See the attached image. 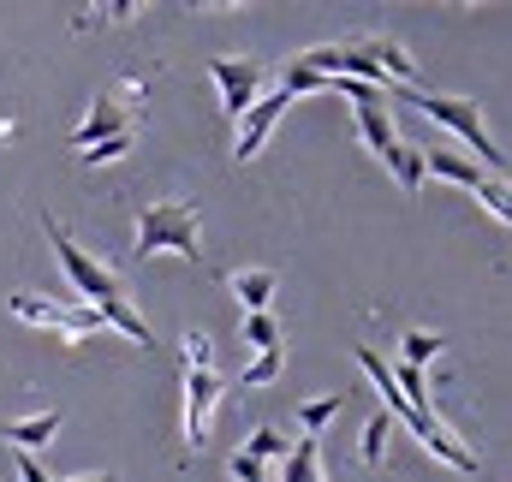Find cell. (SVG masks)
I'll list each match as a JSON object with an SVG mask.
<instances>
[{"label": "cell", "instance_id": "cell-16", "mask_svg": "<svg viewBox=\"0 0 512 482\" xmlns=\"http://www.w3.org/2000/svg\"><path fill=\"white\" fill-rule=\"evenodd\" d=\"M239 453H245V459H256V465H274V459H286L292 447H286V435H280V429H268V423H262L251 441L239 447Z\"/></svg>", "mask_w": 512, "mask_h": 482}, {"label": "cell", "instance_id": "cell-14", "mask_svg": "<svg viewBox=\"0 0 512 482\" xmlns=\"http://www.w3.org/2000/svg\"><path fill=\"white\" fill-rule=\"evenodd\" d=\"M239 340L251 346V352H274V346H286L280 340V322L262 310V316H239Z\"/></svg>", "mask_w": 512, "mask_h": 482}, {"label": "cell", "instance_id": "cell-4", "mask_svg": "<svg viewBox=\"0 0 512 482\" xmlns=\"http://www.w3.org/2000/svg\"><path fill=\"white\" fill-rule=\"evenodd\" d=\"M12 316L18 322H30V328H48V334H60V346H84V340H102L108 334V322L90 310V304H60V298H36V292H18L12 298Z\"/></svg>", "mask_w": 512, "mask_h": 482}, {"label": "cell", "instance_id": "cell-19", "mask_svg": "<svg viewBox=\"0 0 512 482\" xmlns=\"http://www.w3.org/2000/svg\"><path fill=\"white\" fill-rule=\"evenodd\" d=\"M340 399H346V393H322V399H310V405L298 411V423H304V429L316 435L322 423H334V417H340Z\"/></svg>", "mask_w": 512, "mask_h": 482}, {"label": "cell", "instance_id": "cell-12", "mask_svg": "<svg viewBox=\"0 0 512 482\" xmlns=\"http://www.w3.org/2000/svg\"><path fill=\"white\" fill-rule=\"evenodd\" d=\"M280 482H322V441H316V435L292 441V453H286V477Z\"/></svg>", "mask_w": 512, "mask_h": 482}, {"label": "cell", "instance_id": "cell-17", "mask_svg": "<svg viewBox=\"0 0 512 482\" xmlns=\"http://www.w3.org/2000/svg\"><path fill=\"white\" fill-rule=\"evenodd\" d=\"M399 352H405V369H423L435 352H447V340H441V334H423V328H411V334L399 340Z\"/></svg>", "mask_w": 512, "mask_h": 482}, {"label": "cell", "instance_id": "cell-18", "mask_svg": "<svg viewBox=\"0 0 512 482\" xmlns=\"http://www.w3.org/2000/svg\"><path fill=\"white\" fill-rule=\"evenodd\" d=\"M280 363H286V346L256 352V358L245 363V375H239V387H268V381H280Z\"/></svg>", "mask_w": 512, "mask_h": 482}, {"label": "cell", "instance_id": "cell-2", "mask_svg": "<svg viewBox=\"0 0 512 482\" xmlns=\"http://www.w3.org/2000/svg\"><path fill=\"white\" fill-rule=\"evenodd\" d=\"M48 227V244H54V256H60V268H66V280H72V292L90 304V310H114V304H131L126 298V280L102 262V256H90L84 244L72 239L60 221H42Z\"/></svg>", "mask_w": 512, "mask_h": 482}, {"label": "cell", "instance_id": "cell-3", "mask_svg": "<svg viewBox=\"0 0 512 482\" xmlns=\"http://www.w3.org/2000/svg\"><path fill=\"white\" fill-rule=\"evenodd\" d=\"M137 256H161V250H179V256H203V215L197 203L185 197H161L137 215Z\"/></svg>", "mask_w": 512, "mask_h": 482}, {"label": "cell", "instance_id": "cell-22", "mask_svg": "<svg viewBox=\"0 0 512 482\" xmlns=\"http://www.w3.org/2000/svg\"><path fill=\"white\" fill-rule=\"evenodd\" d=\"M72 482H120V477H72Z\"/></svg>", "mask_w": 512, "mask_h": 482}, {"label": "cell", "instance_id": "cell-9", "mask_svg": "<svg viewBox=\"0 0 512 482\" xmlns=\"http://www.w3.org/2000/svg\"><path fill=\"white\" fill-rule=\"evenodd\" d=\"M126 131H131V108H120L114 96H102V102L90 108V120L78 125L72 143H78V155H84V149H96V143H108V137H126Z\"/></svg>", "mask_w": 512, "mask_h": 482}, {"label": "cell", "instance_id": "cell-13", "mask_svg": "<svg viewBox=\"0 0 512 482\" xmlns=\"http://www.w3.org/2000/svg\"><path fill=\"white\" fill-rule=\"evenodd\" d=\"M387 167H393V179H399V191H423V149H411V143H393V155H387Z\"/></svg>", "mask_w": 512, "mask_h": 482}, {"label": "cell", "instance_id": "cell-7", "mask_svg": "<svg viewBox=\"0 0 512 482\" xmlns=\"http://www.w3.org/2000/svg\"><path fill=\"white\" fill-rule=\"evenodd\" d=\"M209 72H215V90H221V114L245 120V114L256 108V96H262V66H256V60L221 54V60H209Z\"/></svg>", "mask_w": 512, "mask_h": 482}, {"label": "cell", "instance_id": "cell-1", "mask_svg": "<svg viewBox=\"0 0 512 482\" xmlns=\"http://www.w3.org/2000/svg\"><path fill=\"white\" fill-rule=\"evenodd\" d=\"M387 96H405L411 108H423L435 125H447L459 143H471V149H477V167H483L489 179H501L507 155H501V143L489 137V125H483V114H477L471 102H459V96H435V90H423V84H405V90H387Z\"/></svg>", "mask_w": 512, "mask_h": 482}, {"label": "cell", "instance_id": "cell-10", "mask_svg": "<svg viewBox=\"0 0 512 482\" xmlns=\"http://www.w3.org/2000/svg\"><path fill=\"white\" fill-rule=\"evenodd\" d=\"M227 292L245 304V316H262L274 304V292H280V274L274 268H233L227 274Z\"/></svg>", "mask_w": 512, "mask_h": 482}, {"label": "cell", "instance_id": "cell-6", "mask_svg": "<svg viewBox=\"0 0 512 482\" xmlns=\"http://www.w3.org/2000/svg\"><path fill=\"white\" fill-rule=\"evenodd\" d=\"M221 393H227V375L221 369H185V441L191 447L209 441V423H215Z\"/></svg>", "mask_w": 512, "mask_h": 482}, {"label": "cell", "instance_id": "cell-15", "mask_svg": "<svg viewBox=\"0 0 512 482\" xmlns=\"http://www.w3.org/2000/svg\"><path fill=\"white\" fill-rule=\"evenodd\" d=\"M387 441H393V417H387V411H376V417H370V423H364V447H358V459H364V465H370V471H376V465H382Z\"/></svg>", "mask_w": 512, "mask_h": 482}, {"label": "cell", "instance_id": "cell-8", "mask_svg": "<svg viewBox=\"0 0 512 482\" xmlns=\"http://www.w3.org/2000/svg\"><path fill=\"white\" fill-rule=\"evenodd\" d=\"M292 108V96L286 90H262L256 96V108L239 120V143H233V161H256L262 155V143H268V131H274V120Z\"/></svg>", "mask_w": 512, "mask_h": 482}, {"label": "cell", "instance_id": "cell-11", "mask_svg": "<svg viewBox=\"0 0 512 482\" xmlns=\"http://www.w3.org/2000/svg\"><path fill=\"white\" fill-rule=\"evenodd\" d=\"M60 435V411H42V417H18V423H0V441L18 447V453H36Z\"/></svg>", "mask_w": 512, "mask_h": 482}, {"label": "cell", "instance_id": "cell-21", "mask_svg": "<svg viewBox=\"0 0 512 482\" xmlns=\"http://www.w3.org/2000/svg\"><path fill=\"white\" fill-rule=\"evenodd\" d=\"M126 149H131V131H126V137H108V143H96V149H84V161H90V167H108V161H120Z\"/></svg>", "mask_w": 512, "mask_h": 482}, {"label": "cell", "instance_id": "cell-20", "mask_svg": "<svg viewBox=\"0 0 512 482\" xmlns=\"http://www.w3.org/2000/svg\"><path fill=\"white\" fill-rule=\"evenodd\" d=\"M179 358H185V369H215V346H209V334H185Z\"/></svg>", "mask_w": 512, "mask_h": 482}, {"label": "cell", "instance_id": "cell-5", "mask_svg": "<svg viewBox=\"0 0 512 482\" xmlns=\"http://www.w3.org/2000/svg\"><path fill=\"white\" fill-rule=\"evenodd\" d=\"M423 173H435V179H447V185H459V191H471V197H483V209L507 227L512 221V203H507V185L501 179H489L477 161H465V155H453V149H429L423 155Z\"/></svg>", "mask_w": 512, "mask_h": 482}]
</instances>
